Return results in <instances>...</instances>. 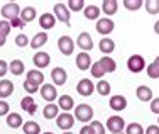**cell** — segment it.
I'll return each instance as SVG.
<instances>
[{"instance_id":"cell-1","label":"cell","mask_w":159,"mask_h":134,"mask_svg":"<svg viewBox=\"0 0 159 134\" xmlns=\"http://www.w3.org/2000/svg\"><path fill=\"white\" fill-rule=\"evenodd\" d=\"M75 119L80 122H90L93 119V109L88 104H80L75 107Z\"/></svg>"},{"instance_id":"cell-2","label":"cell","mask_w":159,"mask_h":134,"mask_svg":"<svg viewBox=\"0 0 159 134\" xmlns=\"http://www.w3.org/2000/svg\"><path fill=\"white\" fill-rule=\"evenodd\" d=\"M127 68L132 73H141V71H144V68H146V60L141 55H132L127 60Z\"/></svg>"},{"instance_id":"cell-3","label":"cell","mask_w":159,"mask_h":134,"mask_svg":"<svg viewBox=\"0 0 159 134\" xmlns=\"http://www.w3.org/2000/svg\"><path fill=\"white\" fill-rule=\"evenodd\" d=\"M54 17L58 19V21H61L63 24H66V26H70V21H71V12H70V9H68L64 3L61 2H58L54 5Z\"/></svg>"},{"instance_id":"cell-4","label":"cell","mask_w":159,"mask_h":134,"mask_svg":"<svg viewBox=\"0 0 159 134\" xmlns=\"http://www.w3.org/2000/svg\"><path fill=\"white\" fill-rule=\"evenodd\" d=\"M0 14H2L3 19H7V21H12V19H16L20 15V9H19V5L16 2H9L5 3V5L2 7V10H0Z\"/></svg>"},{"instance_id":"cell-5","label":"cell","mask_w":159,"mask_h":134,"mask_svg":"<svg viewBox=\"0 0 159 134\" xmlns=\"http://www.w3.org/2000/svg\"><path fill=\"white\" fill-rule=\"evenodd\" d=\"M41 97L48 102V104H54V100L58 98V90L52 83H44L41 87Z\"/></svg>"},{"instance_id":"cell-6","label":"cell","mask_w":159,"mask_h":134,"mask_svg":"<svg viewBox=\"0 0 159 134\" xmlns=\"http://www.w3.org/2000/svg\"><path fill=\"white\" fill-rule=\"evenodd\" d=\"M56 124H58V127L63 129V131H70L75 126V116H71L70 112H61L56 117Z\"/></svg>"},{"instance_id":"cell-7","label":"cell","mask_w":159,"mask_h":134,"mask_svg":"<svg viewBox=\"0 0 159 134\" xmlns=\"http://www.w3.org/2000/svg\"><path fill=\"white\" fill-rule=\"evenodd\" d=\"M107 129L112 134L113 132H124V129H125V121L120 116H112V117H108V121H107Z\"/></svg>"},{"instance_id":"cell-8","label":"cell","mask_w":159,"mask_h":134,"mask_svg":"<svg viewBox=\"0 0 159 134\" xmlns=\"http://www.w3.org/2000/svg\"><path fill=\"white\" fill-rule=\"evenodd\" d=\"M113 27H115V24L108 17H103V19H98L97 21V32L102 34V36H108L113 31Z\"/></svg>"},{"instance_id":"cell-9","label":"cell","mask_w":159,"mask_h":134,"mask_svg":"<svg viewBox=\"0 0 159 134\" xmlns=\"http://www.w3.org/2000/svg\"><path fill=\"white\" fill-rule=\"evenodd\" d=\"M58 49L63 53L64 56H70L71 53H73V49H75L73 39H71L70 36H61L58 39Z\"/></svg>"},{"instance_id":"cell-10","label":"cell","mask_w":159,"mask_h":134,"mask_svg":"<svg viewBox=\"0 0 159 134\" xmlns=\"http://www.w3.org/2000/svg\"><path fill=\"white\" fill-rule=\"evenodd\" d=\"M93 90H95V87H93V82L90 78L80 80L78 85H76V92L80 95H83V97H90L93 93Z\"/></svg>"},{"instance_id":"cell-11","label":"cell","mask_w":159,"mask_h":134,"mask_svg":"<svg viewBox=\"0 0 159 134\" xmlns=\"http://www.w3.org/2000/svg\"><path fill=\"white\" fill-rule=\"evenodd\" d=\"M32 63H34V66H36V70H39V68L43 70V68H46L48 65L51 63V56L44 51H37L32 58Z\"/></svg>"},{"instance_id":"cell-12","label":"cell","mask_w":159,"mask_h":134,"mask_svg":"<svg viewBox=\"0 0 159 134\" xmlns=\"http://www.w3.org/2000/svg\"><path fill=\"white\" fill-rule=\"evenodd\" d=\"M76 44L80 46V49H83L85 53L92 51L93 49V39L88 32H80L78 39H76Z\"/></svg>"},{"instance_id":"cell-13","label":"cell","mask_w":159,"mask_h":134,"mask_svg":"<svg viewBox=\"0 0 159 134\" xmlns=\"http://www.w3.org/2000/svg\"><path fill=\"white\" fill-rule=\"evenodd\" d=\"M51 78H52V83H54V85H64V83H66V78H68L66 70H64V68H61V66L52 68Z\"/></svg>"},{"instance_id":"cell-14","label":"cell","mask_w":159,"mask_h":134,"mask_svg":"<svg viewBox=\"0 0 159 134\" xmlns=\"http://www.w3.org/2000/svg\"><path fill=\"white\" fill-rule=\"evenodd\" d=\"M76 66H78V70H81V71L90 70V68H92V58H90L88 53L81 51L76 56Z\"/></svg>"},{"instance_id":"cell-15","label":"cell","mask_w":159,"mask_h":134,"mask_svg":"<svg viewBox=\"0 0 159 134\" xmlns=\"http://www.w3.org/2000/svg\"><path fill=\"white\" fill-rule=\"evenodd\" d=\"M108 105H110L113 110L120 112V110H124V109L127 107V98L124 97V95H112V97H110V102H108Z\"/></svg>"},{"instance_id":"cell-16","label":"cell","mask_w":159,"mask_h":134,"mask_svg":"<svg viewBox=\"0 0 159 134\" xmlns=\"http://www.w3.org/2000/svg\"><path fill=\"white\" fill-rule=\"evenodd\" d=\"M135 95H137V98L141 102H151L152 100V90L149 89L147 85H141V87H137V90H135Z\"/></svg>"},{"instance_id":"cell-17","label":"cell","mask_w":159,"mask_h":134,"mask_svg":"<svg viewBox=\"0 0 159 134\" xmlns=\"http://www.w3.org/2000/svg\"><path fill=\"white\" fill-rule=\"evenodd\" d=\"M39 26L43 27L44 31H48V29H52L56 26V17L52 14H49V12H46V14H43L39 17Z\"/></svg>"},{"instance_id":"cell-18","label":"cell","mask_w":159,"mask_h":134,"mask_svg":"<svg viewBox=\"0 0 159 134\" xmlns=\"http://www.w3.org/2000/svg\"><path fill=\"white\" fill-rule=\"evenodd\" d=\"M98 49H100L105 56H108L110 53H113V49H115V43H113V39H110V37H102V41L98 43Z\"/></svg>"},{"instance_id":"cell-19","label":"cell","mask_w":159,"mask_h":134,"mask_svg":"<svg viewBox=\"0 0 159 134\" xmlns=\"http://www.w3.org/2000/svg\"><path fill=\"white\" fill-rule=\"evenodd\" d=\"M14 93V83L10 80H0V98H7Z\"/></svg>"},{"instance_id":"cell-20","label":"cell","mask_w":159,"mask_h":134,"mask_svg":"<svg viewBox=\"0 0 159 134\" xmlns=\"http://www.w3.org/2000/svg\"><path fill=\"white\" fill-rule=\"evenodd\" d=\"M20 107H22V110H25V112L31 114V116H34L36 110H37L36 102H34V98L31 97V95H25V97L22 98V100H20Z\"/></svg>"},{"instance_id":"cell-21","label":"cell","mask_w":159,"mask_h":134,"mask_svg":"<svg viewBox=\"0 0 159 134\" xmlns=\"http://www.w3.org/2000/svg\"><path fill=\"white\" fill-rule=\"evenodd\" d=\"M119 10V2L117 0H103V3H102V12L105 15H113Z\"/></svg>"},{"instance_id":"cell-22","label":"cell","mask_w":159,"mask_h":134,"mask_svg":"<svg viewBox=\"0 0 159 134\" xmlns=\"http://www.w3.org/2000/svg\"><path fill=\"white\" fill-rule=\"evenodd\" d=\"M25 80H29V82L36 83V85H44V75L41 73L39 70H29L27 73H25Z\"/></svg>"},{"instance_id":"cell-23","label":"cell","mask_w":159,"mask_h":134,"mask_svg":"<svg viewBox=\"0 0 159 134\" xmlns=\"http://www.w3.org/2000/svg\"><path fill=\"white\" fill-rule=\"evenodd\" d=\"M58 107L59 109H63L64 112H68V110H71L75 107V100L71 95H61V97L58 98Z\"/></svg>"},{"instance_id":"cell-24","label":"cell","mask_w":159,"mask_h":134,"mask_svg":"<svg viewBox=\"0 0 159 134\" xmlns=\"http://www.w3.org/2000/svg\"><path fill=\"white\" fill-rule=\"evenodd\" d=\"M43 116H44V119H56V117L59 116V107L56 105V104H48V105H44Z\"/></svg>"},{"instance_id":"cell-25","label":"cell","mask_w":159,"mask_h":134,"mask_svg":"<svg viewBox=\"0 0 159 134\" xmlns=\"http://www.w3.org/2000/svg\"><path fill=\"white\" fill-rule=\"evenodd\" d=\"M36 15H37V12H36V9L34 7H25V9H22L20 10V21L24 22V24H27V22H32L34 19H36Z\"/></svg>"},{"instance_id":"cell-26","label":"cell","mask_w":159,"mask_h":134,"mask_svg":"<svg viewBox=\"0 0 159 134\" xmlns=\"http://www.w3.org/2000/svg\"><path fill=\"white\" fill-rule=\"evenodd\" d=\"M100 12H102V9H98L97 5H86L85 9H83V14H85V17L88 19V21H98Z\"/></svg>"},{"instance_id":"cell-27","label":"cell","mask_w":159,"mask_h":134,"mask_svg":"<svg viewBox=\"0 0 159 134\" xmlns=\"http://www.w3.org/2000/svg\"><path fill=\"white\" fill-rule=\"evenodd\" d=\"M7 126H9V127H12V129L22 127V126H24V122H22L20 114H17V112L9 114V116H7Z\"/></svg>"},{"instance_id":"cell-28","label":"cell","mask_w":159,"mask_h":134,"mask_svg":"<svg viewBox=\"0 0 159 134\" xmlns=\"http://www.w3.org/2000/svg\"><path fill=\"white\" fill-rule=\"evenodd\" d=\"M46 43H48V34L46 32H37L36 36L32 37V41H31V48L32 49H39V48H43Z\"/></svg>"},{"instance_id":"cell-29","label":"cell","mask_w":159,"mask_h":134,"mask_svg":"<svg viewBox=\"0 0 159 134\" xmlns=\"http://www.w3.org/2000/svg\"><path fill=\"white\" fill-rule=\"evenodd\" d=\"M98 61H100V65L103 66L105 73H113V71L117 70V63H115V60H112L110 56H103V58L98 60Z\"/></svg>"},{"instance_id":"cell-30","label":"cell","mask_w":159,"mask_h":134,"mask_svg":"<svg viewBox=\"0 0 159 134\" xmlns=\"http://www.w3.org/2000/svg\"><path fill=\"white\" fill-rule=\"evenodd\" d=\"M24 63H22L20 60H12V63L9 65V71L12 75H16V76H19V75H22L24 73Z\"/></svg>"},{"instance_id":"cell-31","label":"cell","mask_w":159,"mask_h":134,"mask_svg":"<svg viewBox=\"0 0 159 134\" xmlns=\"http://www.w3.org/2000/svg\"><path fill=\"white\" fill-rule=\"evenodd\" d=\"M22 131H24L25 134H39L41 132V127L37 122L34 121H27L24 126H22Z\"/></svg>"},{"instance_id":"cell-32","label":"cell","mask_w":159,"mask_h":134,"mask_svg":"<svg viewBox=\"0 0 159 134\" xmlns=\"http://www.w3.org/2000/svg\"><path fill=\"white\" fill-rule=\"evenodd\" d=\"M147 75H149V78H152V80L159 78V56L147 66Z\"/></svg>"},{"instance_id":"cell-33","label":"cell","mask_w":159,"mask_h":134,"mask_svg":"<svg viewBox=\"0 0 159 134\" xmlns=\"http://www.w3.org/2000/svg\"><path fill=\"white\" fill-rule=\"evenodd\" d=\"M95 90H97L100 95H103V97H107V95L110 93V83H108L107 80H100V82L97 83Z\"/></svg>"},{"instance_id":"cell-34","label":"cell","mask_w":159,"mask_h":134,"mask_svg":"<svg viewBox=\"0 0 159 134\" xmlns=\"http://www.w3.org/2000/svg\"><path fill=\"white\" fill-rule=\"evenodd\" d=\"M125 134H144V127L139 122H132V124H127L125 126Z\"/></svg>"},{"instance_id":"cell-35","label":"cell","mask_w":159,"mask_h":134,"mask_svg":"<svg viewBox=\"0 0 159 134\" xmlns=\"http://www.w3.org/2000/svg\"><path fill=\"white\" fill-rule=\"evenodd\" d=\"M144 5H146V10H147L151 15L159 14V0H147Z\"/></svg>"},{"instance_id":"cell-36","label":"cell","mask_w":159,"mask_h":134,"mask_svg":"<svg viewBox=\"0 0 159 134\" xmlns=\"http://www.w3.org/2000/svg\"><path fill=\"white\" fill-rule=\"evenodd\" d=\"M90 71H92L93 78H102V76L105 75V70H103V66L100 65V61H95V63L92 65V68H90Z\"/></svg>"},{"instance_id":"cell-37","label":"cell","mask_w":159,"mask_h":134,"mask_svg":"<svg viewBox=\"0 0 159 134\" xmlns=\"http://www.w3.org/2000/svg\"><path fill=\"white\" fill-rule=\"evenodd\" d=\"M144 5V2L142 0H124V7H125L127 10H139L141 7Z\"/></svg>"},{"instance_id":"cell-38","label":"cell","mask_w":159,"mask_h":134,"mask_svg":"<svg viewBox=\"0 0 159 134\" xmlns=\"http://www.w3.org/2000/svg\"><path fill=\"white\" fill-rule=\"evenodd\" d=\"M68 9H70V12H80V10L85 9V2L83 0H70Z\"/></svg>"},{"instance_id":"cell-39","label":"cell","mask_w":159,"mask_h":134,"mask_svg":"<svg viewBox=\"0 0 159 134\" xmlns=\"http://www.w3.org/2000/svg\"><path fill=\"white\" fill-rule=\"evenodd\" d=\"M10 22L9 21H0V37H3L5 39L7 36H9V32H10Z\"/></svg>"},{"instance_id":"cell-40","label":"cell","mask_w":159,"mask_h":134,"mask_svg":"<svg viewBox=\"0 0 159 134\" xmlns=\"http://www.w3.org/2000/svg\"><path fill=\"white\" fill-rule=\"evenodd\" d=\"M24 90L27 92L29 95H31V93H36V92L39 90V85H36V83H32V82H29V80H25V82H24Z\"/></svg>"},{"instance_id":"cell-41","label":"cell","mask_w":159,"mask_h":134,"mask_svg":"<svg viewBox=\"0 0 159 134\" xmlns=\"http://www.w3.org/2000/svg\"><path fill=\"white\" fill-rule=\"evenodd\" d=\"M90 126L93 127V134H105V127L100 121H93Z\"/></svg>"},{"instance_id":"cell-42","label":"cell","mask_w":159,"mask_h":134,"mask_svg":"<svg viewBox=\"0 0 159 134\" xmlns=\"http://www.w3.org/2000/svg\"><path fill=\"white\" fill-rule=\"evenodd\" d=\"M16 44L19 46V48H25V46L29 44V39L25 34H19V36L16 37Z\"/></svg>"},{"instance_id":"cell-43","label":"cell","mask_w":159,"mask_h":134,"mask_svg":"<svg viewBox=\"0 0 159 134\" xmlns=\"http://www.w3.org/2000/svg\"><path fill=\"white\" fill-rule=\"evenodd\" d=\"M9 110H10V105L5 100H0V116H9L10 114Z\"/></svg>"},{"instance_id":"cell-44","label":"cell","mask_w":159,"mask_h":134,"mask_svg":"<svg viewBox=\"0 0 159 134\" xmlns=\"http://www.w3.org/2000/svg\"><path fill=\"white\" fill-rule=\"evenodd\" d=\"M151 112L157 114V116H159V97H156V98H152V100H151Z\"/></svg>"},{"instance_id":"cell-45","label":"cell","mask_w":159,"mask_h":134,"mask_svg":"<svg viewBox=\"0 0 159 134\" xmlns=\"http://www.w3.org/2000/svg\"><path fill=\"white\" fill-rule=\"evenodd\" d=\"M7 71H9V63L0 60V78H3V76L7 75Z\"/></svg>"},{"instance_id":"cell-46","label":"cell","mask_w":159,"mask_h":134,"mask_svg":"<svg viewBox=\"0 0 159 134\" xmlns=\"http://www.w3.org/2000/svg\"><path fill=\"white\" fill-rule=\"evenodd\" d=\"M9 22H10V27H22V26H24V22L20 21V17H16Z\"/></svg>"},{"instance_id":"cell-47","label":"cell","mask_w":159,"mask_h":134,"mask_svg":"<svg viewBox=\"0 0 159 134\" xmlns=\"http://www.w3.org/2000/svg\"><path fill=\"white\" fill-rule=\"evenodd\" d=\"M144 134H159V126H147Z\"/></svg>"},{"instance_id":"cell-48","label":"cell","mask_w":159,"mask_h":134,"mask_svg":"<svg viewBox=\"0 0 159 134\" xmlns=\"http://www.w3.org/2000/svg\"><path fill=\"white\" fill-rule=\"evenodd\" d=\"M80 134H93V127L92 126H83L81 129H80Z\"/></svg>"},{"instance_id":"cell-49","label":"cell","mask_w":159,"mask_h":134,"mask_svg":"<svg viewBox=\"0 0 159 134\" xmlns=\"http://www.w3.org/2000/svg\"><path fill=\"white\" fill-rule=\"evenodd\" d=\"M154 32H156L157 36H159V21H156V22H154Z\"/></svg>"},{"instance_id":"cell-50","label":"cell","mask_w":159,"mask_h":134,"mask_svg":"<svg viewBox=\"0 0 159 134\" xmlns=\"http://www.w3.org/2000/svg\"><path fill=\"white\" fill-rule=\"evenodd\" d=\"M5 44V39H3V37H0V46H3Z\"/></svg>"},{"instance_id":"cell-51","label":"cell","mask_w":159,"mask_h":134,"mask_svg":"<svg viewBox=\"0 0 159 134\" xmlns=\"http://www.w3.org/2000/svg\"><path fill=\"white\" fill-rule=\"evenodd\" d=\"M113 134H125V132H113Z\"/></svg>"},{"instance_id":"cell-52","label":"cell","mask_w":159,"mask_h":134,"mask_svg":"<svg viewBox=\"0 0 159 134\" xmlns=\"http://www.w3.org/2000/svg\"><path fill=\"white\" fill-rule=\"evenodd\" d=\"M63 134H73V132H66V131H64V132H63Z\"/></svg>"},{"instance_id":"cell-53","label":"cell","mask_w":159,"mask_h":134,"mask_svg":"<svg viewBox=\"0 0 159 134\" xmlns=\"http://www.w3.org/2000/svg\"><path fill=\"white\" fill-rule=\"evenodd\" d=\"M43 134H54V132H43Z\"/></svg>"},{"instance_id":"cell-54","label":"cell","mask_w":159,"mask_h":134,"mask_svg":"<svg viewBox=\"0 0 159 134\" xmlns=\"http://www.w3.org/2000/svg\"><path fill=\"white\" fill-rule=\"evenodd\" d=\"M157 122H159V119H157Z\"/></svg>"}]
</instances>
